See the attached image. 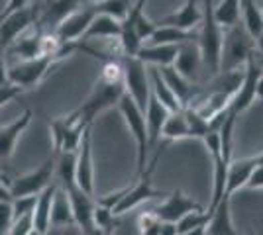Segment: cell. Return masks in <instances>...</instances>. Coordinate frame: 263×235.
Wrapping results in <instances>:
<instances>
[{
	"label": "cell",
	"mask_w": 263,
	"mask_h": 235,
	"mask_svg": "<svg viewBox=\"0 0 263 235\" xmlns=\"http://www.w3.org/2000/svg\"><path fill=\"white\" fill-rule=\"evenodd\" d=\"M200 10H202V20H200V28H198L197 44L200 49L202 67L206 69L210 75H218L222 45H224V30L216 24L214 16H212L210 0H200Z\"/></svg>",
	"instance_id": "cell-1"
},
{
	"label": "cell",
	"mask_w": 263,
	"mask_h": 235,
	"mask_svg": "<svg viewBox=\"0 0 263 235\" xmlns=\"http://www.w3.org/2000/svg\"><path fill=\"white\" fill-rule=\"evenodd\" d=\"M255 51L253 37L243 28V24H236L230 30H224V45L220 57V73L241 71L246 67V61Z\"/></svg>",
	"instance_id": "cell-2"
},
{
	"label": "cell",
	"mask_w": 263,
	"mask_h": 235,
	"mask_svg": "<svg viewBox=\"0 0 263 235\" xmlns=\"http://www.w3.org/2000/svg\"><path fill=\"white\" fill-rule=\"evenodd\" d=\"M116 106H118V112L122 114L130 134L134 135V141H136V147H138V175H142L145 170V161H147V153H149L145 114L138 108V104L132 100L126 92L122 94V98L118 100Z\"/></svg>",
	"instance_id": "cell-3"
},
{
	"label": "cell",
	"mask_w": 263,
	"mask_h": 235,
	"mask_svg": "<svg viewBox=\"0 0 263 235\" xmlns=\"http://www.w3.org/2000/svg\"><path fill=\"white\" fill-rule=\"evenodd\" d=\"M122 71H124V92L138 104L142 112H145L152 96L149 69L138 57H122Z\"/></svg>",
	"instance_id": "cell-4"
},
{
	"label": "cell",
	"mask_w": 263,
	"mask_h": 235,
	"mask_svg": "<svg viewBox=\"0 0 263 235\" xmlns=\"http://www.w3.org/2000/svg\"><path fill=\"white\" fill-rule=\"evenodd\" d=\"M124 94V84H108V82H102V80H97L92 92L88 94V98L81 106H79L75 114L83 120L85 123L92 125L95 118L99 116L100 112L112 108L114 104H118V100Z\"/></svg>",
	"instance_id": "cell-5"
},
{
	"label": "cell",
	"mask_w": 263,
	"mask_h": 235,
	"mask_svg": "<svg viewBox=\"0 0 263 235\" xmlns=\"http://www.w3.org/2000/svg\"><path fill=\"white\" fill-rule=\"evenodd\" d=\"M263 65L255 59V51H253L250 59L246 61L243 67V75H241L240 87L236 90V94L232 96L230 104H228V114L238 118L241 112H246L253 102H255V87H257V78L261 75Z\"/></svg>",
	"instance_id": "cell-6"
},
{
	"label": "cell",
	"mask_w": 263,
	"mask_h": 235,
	"mask_svg": "<svg viewBox=\"0 0 263 235\" xmlns=\"http://www.w3.org/2000/svg\"><path fill=\"white\" fill-rule=\"evenodd\" d=\"M159 153H161V151H157V153H155L154 161H152V163H149V167L145 168L142 175H140L138 182H136V184H132V186H128V190H126V194L122 196V200L118 202V206L112 210L114 216L132 212L134 208H138V206L143 204V202L152 200V198H157V196H163L159 190H155L154 184H152V175H154V168H155L157 159H159Z\"/></svg>",
	"instance_id": "cell-7"
},
{
	"label": "cell",
	"mask_w": 263,
	"mask_h": 235,
	"mask_svg": "<svg viewBox=\"0 0 263 235\" xmlns=\"http://www.w3.org/2000/svg\"><path fill=\"white\" fill-rule=\"evenodd\" d=\"M55 63H57V59H49V57L20 61V63L8 67V82L20 87L22 90H32L47 77V73L51 71Z\"/></svg>",
	"instance_id": "cell-8"
},
{
	"label": "cell",
	"mask_w": 263,
	"mask_h": 235,
	"mask_svg": "<svg viewBox=\"0 0 263 235\" xmlns=\"http://www.w3.org/2000/svg\"><path fill=\"white\" fill-rule=\"evenodd\" d=\"M55 175V155L47 157L44 163L35 170H30L22 177H16L10 184V192L14 198L20 196H37L40 192H44Z\"/></svg>",
	"instance_id": "cell-9"
},
{
	"label": "cell",
	"mask_w": 263,
	"mask_h": 235,
	"mask_svg": "<svg viewBox=\"0 0 263 235\" xmlns=\"http://www.w3.org/2000/svg\"><path fill=\"white\" fill-rule=\"evenodd\" d=\"M37 18H40V12L30 6L12 12L8 16H0V49L6 51L20 35L26 34L37 22Z\"/></svg>",
	"instance_id": "cell-10"
},
{
	"label": "cell",
	"mask_w": 263,
	"mask_h": 235,
	"mask_svg": "<svg viewBox=\"0 0 263 235\" xmlns=\"http://www.w3.org/2000/svg\"><path fill=\"white\" fill-rule=\"evenodd\" d=\"M75 184L79 190L95 196V165H92V135L90 127L85 130L75 153Z\"/></svg>",
	"instance_id": "cell-11"
},
{
	"label": "cell",
	"mask_w": 263,
	"mask_h": 235,
	"mask_svg": "<svg viewBox=\"0 0 263 235\" xmlns=\"http://www.w3.org/2000/svg\"><path fill=\"white\" fill-rule=\"evenodd\" d=\"M95 16H97L95 6H87V8L81 6L79 10H75L71 16H67L65 20L55 28V37L61 44H79L83 39L85 32L88 30V26H90Z\"/></svg>",
	"instance_id": "cell-12"
},
{
	"label": "cell",
	"mask_w": 263,
	"mask_h": 235,
	"mask_svg": "<svg viewBox=\"0 0 263 235\" xmlns=\"http://www.w3.org/2000/svg\"><path fill=\"white\" fill-rule=\"evenodd\" d=\"M197 210H204L198 202H195L193 198H189L186 194H183L181 190H173L161 204H157L152 212L161 220V222H173L177 224L183 216H186L189 212H197Z\"/></svg>",
	"instance_id": "cell-13"
},
{
	"label": "cell",
	"mask_w": 263,
	"mask_h": 235,
	"mask_svg": "<svg viewBox=\"0 0 263 235\" xmlns=\"http://www.w3.org/2000/svg\"><path fill=\"white\" fill-rule=\"evenodd\" d=\"M67 196L71 202V212H73V220H75V227L81 229V235L88 231L92 225V213H95V206L97 200L95 196H88L83 190H79L77 186L67 188Z\"/></svg>",
	"instance_id": "cell-14"
},
{
	"label": "cell",
	"mask_w": 263,
	"mask_h": 235,
	"mask_svg": "<svg viewBox=\"0 0 263 235\" xmlns=\"http://www.w3.org/2000/svg\"><path fill=\"white\" fill-rule=\"evenodd\" d=\"M79 8H81V0H51L47 8H44V12L40 14L35 28L42 32H53L67 16H71Z\"/></svg>",
	"instance_id": "cell-15"
},
{
	"label": "cell",
	"mask_w": 263,
	"mask_h": 235,
	"mask_svg": "<svg viewBox=\"0 0 263 235\" xmlns=\"http://www.w3.org/2000/svg\"><path fill=\"white\" fill-rule=\"evenodd\" d=\"M202 20V10H200V0H185V4L177 12L169 14L161 18L157 26H171V28H179V30H186L193 32L197 30V26Z\"/></svg>",
	"instance_id": "cell-16"
},
{
	"label": "cell",
	"mask_w": 263,
	"mask_h": 235,
	"mask_svg": "<svg viewBox=\"0 0 263 235\" xmlns=\"http://www.w3.org/2000/svg\"><path fill=\"white\" fill-rule=\"evenodd\" d=\"M57 188H59V184L51 182L44 192H40L35 196V206L32 210V227L37 233L47 235L51 231V225H49V222H51V204H53V196Z\"/></svg>",
	"instance_id": "cell-17"
},
{
	"label": "cell",
	"mask_w": 263,
	"mask_h": 235,
	"mask_svg": "<svg viewBox=\"0 0 263 235\" xmlns=\"http://www.w3.org/2000/svg\"><path fill=\"white\" fill-rule=\"evenodd\" d=\"M32 110H24L12 123L0 127V159H8V157L14 155L16 143L20 139V135L26 132V127L32 123Z\"/></svg>",
	"instance_id": "cell-18"
},
{
	"label": "cell",
	"mask_w": 263,
	"mask_h": 235,
	"mask_svg": "<svg viewBox=\"0 0 263 235\" xmlns=\"http://www.w3.org/2000/svg\"><path fill=\"white\" fill-rule=\"evenodd\" d=\"M200 67H202V59H200V49H198L197 41H186V44L179 45V53L173 63V69L177 73L193 82V78H197Z\"/></svg>",
	"instance_id": "cell-19"
},
{
	"label": "cell",
	"mask_w": 263,
	"mask_h": 235,
	"mask_svg": "<svg viewBox=\"0 0 263 235\" xmlns=\"http://www.w3.org/2000/svg\"><path fill=\"white\" fill-rule=\"evenodd\" d=\"M161 78L165 80V84L169 87V90L175 94V98L183 108H189L191 102L197 100V89L193 87L191 80H186L185 77H181L173 67H161L157 69Z\"/></svg>",
	"instance_id": "cell-20"
},
{
	"label": "cell",
	"mask_w": 263,
	"mask_h": 235,
	"mask_svg": "<svg viewBox=\"0 0 263 235\" xmlns=\"http://www.w3.org/2000/svg\"><path fill=\"white\" fill-rule=\"evenodd\" d=\"M120 34L122 22L106 14H97L83 35V41H112V39H120Z\"/></svg>",
	"instance_id": "cell-21"
},
{
	"label": "cell",
	"mask_w": 263,
	"mask_h": 235,
	"mask_svg": "<svg viewBox=\"0 0 263 235\" xmlns=\"http://www.w3.org/2000/svg\"><path fill=\"white\" fill-rule=\"evenodd\" d=\"M143 114H145V125H147V141H149V149H152V147H155L159 143L163 125L171 112L152 94L149 102H147V108H145Z\"/></svg>",
	"instance_id": "cell-22"
},
{
	"label": "cell",
	"mask_w": 263,
	"mask_h": 235,
	"mask_svg": "<svg viewBox=\"0 0 263 235\" xmlns=\"http://www.w3.org/2000/svg\"><path fill=\"white\" fill-rule=\"evenodd\" d=\"M253 168H255V159L253 157L232 161L230 167H228V175H226V190H224L226 200H230L238 190L246 188V182L250 179Z\"/></svg>",
	"instance_id": "cell-23"
},
{
	"label": "cell",
	"mask_w": 263,
	"mask_h": 235,
	"mask_svg": "<svg viewBox=\"0 0 263 235\" xmlns=\"http://www.w3.org/2000/svg\"><path fill=\"white\" fill-rule=\"evenodd\" d=\"M179 53V45H154L143 44L138 51V59L143 65H154V67H173Z\"/></svg>",
	"instance_id": "cell-24"
},
{
	"label": "cell",
	"mask_w": 263,
	"mask_h": 235,
	"mask_svg": "<svg viewBox=\"0 0 263 235\" xmlns=\"http://www.w3.org/2000/svg\"><path fill=\"white\" fill-rule=\"evenodd\" d=\"M204 235H240V231L232 224L230 200H224L218 204V208L210 213L209 222L204 225Z\"/></svg>",
	"instance_id": "cell-25"
},
{
	"label": "cell",
	"mask_w": 263,
	"mask_h": 235,
	"mask_svg": "<svg viewBox=\"0 0 263 235\" xmlns=\"http://www.w3.org/2000/svg\"><path fill=\"white\" fill-rule=\"evenodd\" d=\"M51 229L53 231H61L65 227H75V220H73V212H71V202L69 196L63 188H57L53 196V204H51Z\"/></svg>",
	"instance_id": "cell-26"
},
{
	"label": "cell",
	"mask_w": 263,
	"mask_h": 235,
	"mask_svg": "<svg viewBox=\"0 0 263 235\" xmlns=\"http://www.w3.org/2000/svg\"><path fill=\"white\" fill-rule=\"evenodd\" d=\"M157 26V24H155ZM198 30L186 32V30H179V28H171V26H157L154 35L149 37L147 44L154 45H183L186 41H197Z\"/></svg>",
	"instance_id": "cell-27"
},
{
	"label": "cell",
	"mask_w": 263,
	"mask_h": 235,
	"mask_svg": "<svg viewBox=\"0 0 263 235\" xmlns=\"http://www.w3.org/2000/svg\"><path fill=\"white\" fill-rule=\"evenodd\" d=\"M212 16L222 30H230L236 24L241 22L240 0H220L216 6H212Z\"/></svg>",
	"instance_id": "cell-28"
},
{
	"label": "cell",
	"mask_w": 263,
	"mask_h": 235,
	"mask_svg": "<svg viewBox=\"0 0 263 235\" xmlns=\"http://www.w3.org/2000/svg\"><path fill=\"white\" fill-rule=\"evenodd\" d=\"M149 82H152V94L163 104L169 112L173 114V112H181V110H183V106L179 104V100L175 98V94H173V92L169 90V87L165 84V80L161 78L157 67L149 69Z\"/></svg>",
	"instance_id": "cell-29"
},
{
	"label": "cell",
	"mask_w": 263,
	"mask_h": 235,
	"mask_svg": "<svg viewBox=\"0 0 263 235\" xmlns=\"http://www.w3.org/2000/svg\"><path fill=\"white\" fill-rule=\"evenodd\" d=\"M40 37H42V30H33L32 34H22L14 44L6 49L16 55H20L22 61H30V59H37L40 57Z\"/></svg>",
	"instance_id": "cell-30"
},
{
	"label": "cell",
	"mask_w": 263,
	"mask_h": 235,
	"mask_svg": "<svg viewBox=\"0 0 263 235\" xmlns=\"http://www.w3.org/2000/svg\"><path fill=\"white\" fill-rule=\"evenodd\" d=\"M161 137L163 141H179V139H186L191 137V132H189V123H186L185 112H173L169 114L167 122L163 125V132H161Z\"/></svg>",
	"instance_id": "cell-31"
},
{
	"label": "cell",
	"mask_w": 263,
	"mask_h": 235,
	"mask_svg": "<svg viewBox=\"0 0 263 235\" xmlns=\"http://www.w3.org/2000/svg\"><path fill=\"white\" fill-rule=\"evenodd\" d=\"M134 2L136 0H104V2L95 6V10H97V14H106L110 18L122 22L128 16V12L132 10Z\"/></svg>",
	"instance_id": "cell-32"
},
{
	"label": "cell",
	"mask_w": 263,
	"mask_h": 235,
	"mask_svg": "<svg viewBox=\"0 0 263 235\" xmlns=\"http://www.w3.org/2000/svg\"><path fill=\"white\" fill-rule=\"evenodd\" d=\"M209 222V213L206 210H197V212H189L186 216H183L179 222H177V231L181 233H189V231H195L204 227Z\"/></svg>",
	"instance_id": "cell-33"
},
{
	"label": "cell",
	"mask_w": 263,
	"mask_h": 235,
	"mask_svg": "<svg viewBox=\"0 0 263 235\" xmlns=\"http://www.w3.org/2000/svg\"><path fill=\"white\" fill-rule=\"evenodd\" d=\"M116 216L112 213V210L104 208V206H95V213H92V225L99 227L100 231H104L106 235H112V227L116 225Z\"/></svg>",
	"instance_id": "cell-34"
},
{
	"label": "cell",
	"mask_w": 263,
	"mask_h": 235,
	"mask_svg": "<svg viewBox=\"0 0 263 235\" xmlns=\"http://www.w3.org/2000/svg\"><path fill=\"white\" fill-rule=\"evenodd\" d=\"M159 225H161V220H159L152 210H149V212H143L142 216L138 218L140 235H157L159 233Z\"/></svg>",
	"instance_id": "cell-35"
},
{
	"label": "cell",
	"mask_w": 263,
	"mask_h": 235,
	"mask_svg": "<svg viewBox=\"0 0 263 235\" xmlns=\"http://www.w3.org/2000/svg\"><path fill=\"white\" fill-rule=\"evenodd\" d=\"M35 206V196H20L12 200V210H14V220L24 218V216H32V210Z\"/></svg>",
	"instance_id": "cell-36"
},
{
	"label": "cell",
	"mask_w": 263,
	"mask_h": 235,
	"mask_svg": "<svg viewBox=\"0 0 263 235\" xmlns=\"http://www.w3.org/2000/svg\"><path fill=\"white\" fill-rule=\"evenodd\" d=\"M14 224L12 202H0V235H4Z\"/></svg>",
	"instance_id": "cell-37"
},
{
	"label": "cell",
	"mask_w": 263,
	"mask_h": 235,
	"mask_svg": "<svg viewBox=\"0 0 263 235\" xmlns=\"http://www.w3.org/2000/svg\"><path fill=\"white\" fill-rule=\"evenodd\" d=\"M24 90L20 87H16V84H0V108L2 106H6L8 102H12L16 96H20Z\"/></svg>",
	"instance_id": "cell-38"
},
{
	"label": "cell",
	"mask_w": 263,
	"mask_h": 235,
	"mask_svg": "<svg viewBox=\"0 0 263 235\" xmlns=\"http://www.w3.org/2000/svg\"><path fill=\"white\" fill-rule=\"evenodd\" d=\"M246 188L263 190V165H257V167L252 170L250 179H248V182H246Z\"/></svg>",
	"instance_id": "cell-39"
},
{
	"label": "cell",
	"mask_w": 263,
	"mask_h": 235,
	"mask_svg": "<svg viewBox=\"0 0 263 235\" xmlns=\"http://www.w3.org/2000/svg\"><path fill=\"white\" fill-rule=\"evenodd\" d=\"M12 177H8L6 173L0 175V202H12L14 196L10 192V184H12Z\"/></svg>",
	"instance_id": "cell-40"
},
{
	"label": "cell",
	"mask_w": 263,
	"mask_h": 235,
	"mask_svg": "<svg viewBox=\"0 0 263 235\" xmlns=\"http://www.w3.org/2000/svg\"><path fill=\"white\" fill-rule=\"evenodd\" d=\"M28 2H30V0H8L6 8H4V12H2L0 16H8V14H12V12L22 10V8H26V6H28Z\"/></svg>",
	"instance_id": "cell-41"
},
{
	"label": "cell",
	"mask_w": 263,
	"mask_h": 235,
	"mask_svg": "<svg viewBox=\"0 0 263 235\" xmlns=\"http://www.w3.org/2000/svg\"><path fill=\"white\" fill-rule=\"evenodd\" d=\"M4 49H0V84H8V67L4 61Z\"/></svg>",
	"instance_id": "cell-42"
},
{
	"label": "cell",
	"mask_w": 263,
	"mask_h": 235,
	"mask_svg": "<svg viewBox=\"0 0 263 235\" xmlns=\"http://www.w3.org/2000/svg\"><path fill=\"white\" fill-rule=\"evenodd\" d=\"M157 235H179V231H177V224H173V222H161V225H159V233Z\"/></svg>",
	"instance_id": "cell-43"
},
{
	"label": "cell",
	"mask_w": 263,
	"mask_h": 235,
	"mask_svg": "<svg viewBox=\"0 0 263 235\" xmlns=\"http://www.w3.org/2000/svg\"><path fill=\"white\" fill-rule=\"evenodd\" d=\"M255 100L263 102V71L259 78H257V87H255Z\"/></svg>",
	"instance_id": "cell-44"
},
{
	"label": "cell",
	"mask_w": 263,
	"mask_h": 235,
	"mask_svg": "<svg viewBox=\"0 0 263 235\" xmlns=\"http://www.w3.org/2000/svg\"><path fill=\"white\" fill-rule=\"evenodd\" d=\"M253 44H255V47H257V51H259V53L263 55V32L257 35L255 39H253Z\"/></svg>",
	"instance_id": "cell-45"
},
{
	"label": "cell",
	"mask_w": 263,
	"mask_h": 235,
	"mask_svg": "<svg viewBox=\"0 0 263 235\" xmlns=\"http://www.w3.org/2000/svg\"><path fill=\"white\" fill-rule=\"evenodd\" d=\"M83 235H106V233H104V231H100L99 227H90V229H88V231H85Z\"/></svg>",
	"instance_id": "cell-46"
},
{
	"label": "cell",
	"mask_w": 263,
	"mask_h": 235,
	"mask_svg": "<svg viewBox=\"0 0 263 235\" xmlns=\"http://www.w3.org/2000/svg\"><path fill=\"white\" fill-rule=\"evenodd\" d=\"M100 2H104V0H81V4H88V6H97Z\"/></svg>",
	"instance_id": "cell-47"
},
{
	"label": "cell",
	"mask_w": 263,
	"mask_h": 235,
	"mask_svg": "<svg viewBox=\"0 0 263 235\" xmlns=\"http://www.w3.org/2000/svg\"><path fill=\"white\" fill-rule=\"evenodd\" d=\"M28 235H42V233H37V231H33V229H32V231H30Z\"/></svg>",
	"instance_id": "cell-48"
},
{
	"label": "cell",
	"mask_w": 263,
	"mask_h": 235,
	"mask_svg": "<svg viewBox=\"0 0 263 235\" xmlns=\"http://www.w3.org/2000/svg\"><path fill=\"white\" fill-rule=\"evenodd\" d=\"M246 2H250V0H240V6H243V4H246Z\"/></svg>",
	"instance_id": "cell-49"
},
{
	"label": "cell",
	"mask_w": 263,
	"mask_h": 235,
	"mask_svg": "<svg viewBox=\"0 0 263 235\" xmlns=\"http://www.w3.org/2000/svg\"><path fill=\"white\" fill-rule=\"evenodd\" d=\"M53 235H61V231H53Z\"/></svg>",
	"instance_id": "cell-50"
},
{
	"label": "cell",
	"mask_w": 263,
	"mask_h": 235,
	"mask_svg": "<svg viewBox=\"0 0 263 235\" xmlns=\"http://www.w3.org/2000/svg\"><path fill=\"white\" fill-rule=\"evenodd\" d=\"M2 173H4V168H2V167H0V175H2Z\"/></svg>",
	"instance_id": "cell-51"
},
{
	"label": "cell",
	"mask_w": 263,
	"mask_h": 235,
	"mask_svg": "<svg viewBox=\"0 0 263 235\" xmlns=\"http://www.w3.org/2000/svg\"><path fill=\"white\" fill-rule=\"evenodd\" d=\"M261 18H263V8H261Z\"/></svg>",
	"instance_id": "cell-52"
}]
</instances>
